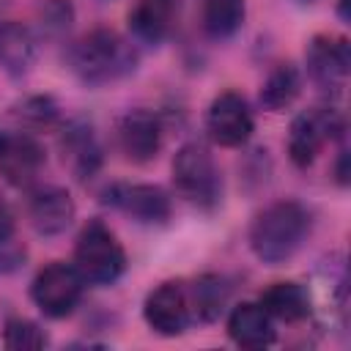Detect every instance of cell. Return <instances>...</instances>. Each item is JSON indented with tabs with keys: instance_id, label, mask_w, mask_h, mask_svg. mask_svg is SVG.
Listing matches in <instances>:
<instances>
[{
	"instance_id": "6da1fadb",
	"label": "cell",
	"mask_w": 351,
	"mask_h": 351,
	"mask_svg": "<svg viewBox=\"0 0 351 351\" xmlns=\"http://www.w3.org/2000/svg\"><path fill=\"white\" fill-rule=\"evenodd\" d=\"M137 49L134 44L110 27H96L66 49V66L71 74L85 85H110L129 77L137 69Z\"/></svg>"
},
{
	"instance_id": "7a4b0ae2",
	"label": "cell",
	"mask_w": 351,
	"mask_h": 351,
	"mask_svg": "<svg viewBox=\"0 0 351 351\" xmlns=\"http://www.w3.org/2000/svg\"><path fill=\"white\" fill-rule=\"evenodd\" d=\"M310 233V214L296 200H277L266 206L250 228V250L258 261L277 266L299 252Z\"/></svg>"
},
{
	"instance_id": "3957f363",
	"label": "cell",
	"mask_w": 351,
	"mask_h": 351,
	"mask_svg": "<svg viewBox=\"0 0 351 351\" xmlns=\"http://www.w3.org/2000/svg\"><path fill=\"white\" fill-rule=\"evenodd\" d=\"M74 266L85 282L112 285L126 271V250L101 219H90L77 236Z\"/></svg>"
},
{
	"instance_id": "277c9868",
	"label": "cell",
	"mask_w": 351,
	"mask_h": 351,
	"mask_svg": "<svg viewBox=\"0 0 351 351\" xmlns=\"http://www.w3.org/2000/svg\"><path fill=\"white\" fill-rule=\"evenodd\" d=\"M173 184L176 192L197 208H214L222 200V173L203 143L178 148L173 159Z\"/></svg>"
},
{
	"instance_id": "5b68a950",
	"label": "cell",
	"mask_w": 351,
	"mask_h": 351,
	"mask_svg": "<svg viewBox=\"0 0 351 351\" xmlns=\"http://www.w3.org/2000/svg\"><path fill=\"white\" fill-rule=\"evenodd\" d=\"M346 129L343 118L332 107H313L299 112L288 129V156L296 167H310L326 143L340 137Z\"/></svg>"
},
{
	"instance_id": "8992f818",
	"label": "cell",
	"mask_w": 351,
	"mask_h": 351,
	"mask_svg": "<svg viewBox=\"0 0 351 351\" xmlns=\"http://www.w3.org/2000/svg\"><path fill=\"white\" fill-rule=\"evenodd\" d=\"M82 291H85L82 274L77 271L74 263H63V261H55L38 269V274L30 282V296L36 307L49 318L71 315L82 299Z\"/></svg>"
},
{
	"instance_id": "52a82bcc",
	"label": "cell",
	"mask_w": 351,
	"mask_h": 351,
	"mask_svg": "<svg viewBox=\"0 0 351 351\" xmlns=\"http://www.w3.org/2000/svg\"><path fill=\"white\" fill-rule=\"evenodd\" d=\"M143 318L151 332L162 337H176L189 329L195 321L189 285L184 280H165L159 282L143 302Z\"/></svg>"
},
{
	"instance_id": "ba28073f",
	"label": "cell",
	"mask_w": 351,
	"mask_h": 351,
	"mask_svg": "<svg viewBox=\"0 0 351 351\" xmlns=\"http://www.w3.org/2000/svg\"><path fill=\"white\" fill-rule=\"evenodd\" d=\"M307 74L324 93H343L351 77V44L343 36L318 33L310 38L304 52Z\"/></svg>"
},
{
	"instance_id": "9c48e42d",
	"label": "cell",
	"mask_w": 351,
	"mask_h": 351,
	"mask_svg": "<svg viewBox=\"0 0 351 351\" xmlns=\"http://www.w3.org/2000/svg\"><path fill=\"white\" fill-rule=\"evenodd\" d=\"M104 203L143 225H165L170 219V195L156 184H110L104 189Z\"/></svg>"
},
{
	"instance_id": "30bf717a",
	"label": "cell",
	"mask_w": 351,
	"mask_h": 351,
	"mask_svg": "<svg viewBox=\"0 0 351 351\" xmlns=\"http://www.w3.org/2000/svg\"><path fill=\"white\" fill-rule=\"evenodd\" d=\"M255 118L247 99L236 90H225L214 96L206 112V132L222 148H239L252 137Z\"/></svg>"
},
{
	"instance_id": "8fae6325",
	"label": "cell",
	"mask_w": 351,
	"mask_h": 351,
	"mask_svg": "<svg viewBox=\"0 0 351 351\" xmlns=\"http://www.w3.org/2000/svg\"><path fill=\"white\" fill-rule=\"evenodd\" d=\"M47 162L44 145L30 132L0 129V176L11 186H30Z\"/></svg>"
},
{
	"instance_id": "7c38bea8",
	"label": "cell",
	"mask_w": 351,
	"mask_h": 351,
	"mask_svg": "<svg viewBox=\"0 0 351 351\" xmlns=\"http://www.w3.org/2000/svg\"><path fill=\"white\" fill-rule=\"evenodd\" d=\"M118 137V148L121 154L134 162V165H145L151 159L159 156L162 145H165V126L162 118L156 112L148 110H129L115 129Z\"/></svg>"
},
{
	"instance_id": "4fadbf2b",
	"label": "cell",
	"mask_w": 351,
	"mask_h": 351,
	"mask_svg": "<svg viewBox=\"0 0 351 351\" xmlns=\"http://www.w3.org/2000/svg\"><path fill=\"white\" fill-rule=\"evenodd\" d=\"M310 307L332 326H346L348 318V274L340 255H332L315 274V285L307 288Z\"/></svg>"
},
{
	"instance_id": "5bb4252c",
	"label": "cell",
	"mask_w": 351,
	"mask_h": 351,
	"mask_svg": "<svg viewBox=\"0 0 351 351\" xmlns=\"http://www.w3.org/2000/svg\"><path fill=\"white\" fill-rule=\"evenodd\" d=\"M77 214L71 195L63 186H36L27 197V219L38 236H60Z\"/></svg>"
},
{
	"instance_id": "9a60e30c",
	"label": "cell",
	"mask_w": 351,
	"mask_h": 351,
	"mask_svg": "<svg viewBox=\"0 0 351 351\" xmlns=\"http://www.w3.org/2000/svg\"><path fill=\"white\" fill-rule=\"evenodd\" d=\"M178 19V0H137L129 11V30L143 44H162Z\"/></svg>"
},
{
	"instance_id": "2e32d148",
	"label": "cell",
	"mask_w": 351,
	"mask_h": 351,
	"mask_svg": "<svg viewBox=\"0 0 351 351\" xmlns=\"http://www.w3.org/2000/svg\"><path fill=\"white\" fill-rule=\"evenodd\" d=\"M228 335L241 348H263L274 343V318L261 302H241L228 315Z\"/></svg>"
},
{
	"instance_id": "e0dca14e",
	"label": "cell",
	"mask_w": 351,
	"mask_h": 351,
	"mask_svg": "<svg viewBox=\"0 0 351 351\" xmlns=\"http://www.w3.org/2000/svg\"><path fill=\"white\" fill-rule=\"evenodd\" d=\"M63 162L77 178H90L101 165V148L88 123H69L60 137Z\"/></svg>"
},
{
	"instance_id": "ac0fdd59",
	"label": "cell",
	"mask_w": 351,
	"mask_h": 351,
	"mask_svg": "<svg viewBox=\"0 0 351 351\" xmlns=\"http://www.w3.org/2000/svg\"><path fill=\"white\" fill-rule=\"evenodd\" d=\"M263 310L282 324H299L304 321L313 307H310V293L299 282H274L261 293Z\"/></svg>"
},
{
	"instance_id": "d6986e66",
	"label": "cell",
	"mask_w": 351,
	"mask_h": 351,
	"mask_svg": "<svg viewBox=\"0 0 351 351\" xmlns=\"http://www.w3.org/2000/svg\"><path fill=\"white\" fill-rule=\"evenodd\" d=\"M36 58V38L19 22L0 19V66L8 74H25Z\"/></svg>"
},
{
	"instance_id": "ffe728a7",
	"label": "cell",
	"mask_w": 351,
	"mask_h": 351,
	"mask_svg": "<svg viewBox=\"0 0 351 351\" xmlns=\"http://www.w3.org/2000/svg\"><path fill=\"white\" fill-rule=\"evenodd\" d=\"M302 93V74L293 63H280L269 71V77L261 85V104L269 112H282L288 110L296 96Z\"/></svg>"
},
{
	"instance_id": "44dd1931",
	"label": "cell",
	"mask_w": 351,
	"mask_h": 351,
	"mask_svg": "<svg viewBox=\"0 0 351 351\" xmlns=\"http://www.w3.org/2000/svg\"><path fill=\"white\" fill-rule=\"evenodd\" d=\"M244 0H200V22L211 38H230L244 25Z\"/></svg>"
},
{
	"instance_id": "7402d4cb",
	"label": "cell",
	"mask_w": 351,
	"mask_h": 351,
	"mask_svg": "<svg viewBox=\"0 0 351 351\" xmlns=\"http://www.w3.org/2000/svg\"><path fill=\"white\" fill-rule=\"evenodd\" d=\"M189 285V299H192V313L195 321H214L219 318L225 302H228V282L217 274H203Z\"/></svg>"
},
{
	"instance_id": "603a6c76",
	"label": "cell",
	"mask_w": 351,
	"mask_h": 351,
	"mask_svg": "<svg viewBox=\"0 0 351 351\" xmlns=\"http://www.w3.org/2000/svg\"><path fill=\"white\" fill-rule=\"evenodd\" d=\"M49 340L44 335V329L27 318H8L5 329H3V346L11 351H38L44 348Z\"/></svg>"
},
{
	"instance_id": "cb8c5ba5",
	"label": "cell",
	"mask_w": 351,
	"mask_h": 351,
	"mask_svg": "<svg viewBox=\"0 0 351 351\" xmlns=\"http://www.w3.org/2000/svg\"><path fill=\"white\" fill-rule=\"evenodd\" d=\"M19 118L30 126H49L58 121V104L49 96H33L19 104Z\"/></svg>"
},
{
	"instance_id": "d4e9b609",
	"label": "cell",
	"mask_w": 351,
	"mask_h": 351,
	"mask_svg": "<svg viewBox=\"0 0 351 351\" xmlns=\"http://www.w3.org/2000/svg\"><path fill=\"white\" fill-rule=\"evenodd\" d=\"M25 261V247L11 236V239H0V274H8L14 269H19Z\"/></svg>"
}]
</instances>
